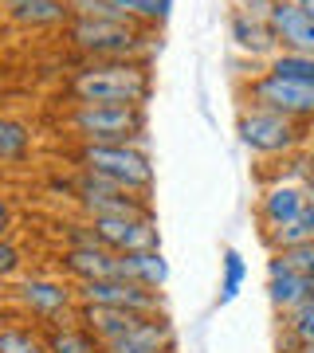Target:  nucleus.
<instances>
[{"mask_svg": "<svg viewBox=\"0 0 314 353\" xmlns=\"http://www.w3.org/2000/svg\"><path fill=\"white\" fill-rule=\"evenodd\" d=\"M153 90L150 67L141 59H95L79 67L67 79V94L83 102H102V106H146Z\"/></svg>", "mask_w": 314, "mask_h": 353, "instance_id": "obj_1", "label": "nucleus"}, {"mask_svg": "<svg viewBox=\"0 0 314 353\" xmlns=\"http://www.w3.org/2000/svg\"><path fill=\"white\" fill-rule=\"evenodd\" d=\"M146 141H114V145H83L75 153V161L83 165V173L106 176L114 185H122L130 192H146L153 185V165L141 153Z\"/></svg>", "mask_w": 314, "mask_h": 353, "instance_id": "obj_2", "label": "nucleus"}, {"mask_svg": "<svg viewBox=\"0 0 314 353\" xmlns=\"http://www.w3.org/2000/svg\"><path fill=\"white\" fill-rule=\"evenodd\" d=\"M67 126L87 145H114V141H146V106H102L83 102L67 114Z\"/></svg>", "mask_w": 314, "mask_h": 353, "instance_id": "obj_3", "label": "nucleus"}, {"mask_svg": "<svg viewBox=\"0 0 314 353\" xmlns=\"http://www.w3.org/2000/svg\"><path fill=\"white\" fill-rule=\"evenodd\" d=\"M67 39L95 59H134L150 51L146 28L134 20H71Z\"/></svg>", "mask_w": 314, "mask_h": 353, "instance_id": "obj_4", "label": "nucleus"}, {"mask_svg": "<svg viewBox=\"0 0 314 353\" xmlns=\"http://www.w3.org/2000/svg\"><path fill=\"white\" fill-rule=\"evenodd\" d=\"M236 134L259 157H287V153H299L306 145L302 122H291V118H283L275 110H255V106L239 114Z\"/></svg>", "mask_w": 314, "mask_h": 353, "instance_id": "obj_5", "label": "nucleus"}, {"mask_svg": "<svg viewBox=\"0 0 314 353\" xmlns=\"http://www.w3.org/2000/svg\"><path fill=\"white\" fill-rule=\"evenodd\" d=\"M71 192L75 201L87 208V216H153L150 204H146V192H130L122 185H114L106 176H95V173H79L71 181Z\"/></svg>", "mask_w": 314, "mask_h": 353, "instance_id": "obj_6", "label": "nucleus"}, {"mask_svg": "<svg viewBox=\"0 0 314 353\" xmlns=\"http://www.w3.org/2000/svg\"><path fill=\"white\" fill-rule=\"evenodd\" d=\"M248 99L255 110H275L291 122H314V87L306 83H287V79L259 71L248 83Z\"/></svg>", "mask_w": 314, "mask_h": 353, "instance_id": "obj_7", "label": "nucleus"}, {"mask_svg": "<svg viewBox=\"0 0 314 353\" xmlns=\"http://www.w3.org/2000/svg\"><path fill=\"white\" fill-rule=\"evenodd\" d=\"M90 232L114 255L161 252V236H157V220L153 216H95L90 220Z\"/></svg>", "mask_w": 314, "mask_h": 353, "instance_id": "obj_8", "label": "nucleus"}, {"mask_svg": "<svg viewBox=\"0 0 314 353\" xmlns=\"http://www.w3.org/2000/svg\"><path fill=\"white\" fill-rule=\"evenodd\" d=\"M79 303H95V306H118L130 314H146V318H161V294L150 287H141L134 279H95V283H79Z\"/></svg>", "mask_w": 314, "mask_h": 353, "instance_id": "obj_9", "label": "nucleus"}, {"mask_svg": "<svg viewBox=\"0 0 314 353\" xmlns=\"http://www.w3.org/2000/svg\"><path fill=\"white\" fill-rule=\"evenodd\" d=\"M306 204H311V192L302 189V185L275 181V185L259 196V220L267 224V232H275V228H287L291 220H299V216L306 212Z\"/></svg>", "mask_w": 314, "mask_h": 353, "instance_id": "obj_10", "label": "nucleus"}, {"mask_svg": "<svg viewBox=\"0 0 314 353\" xmlns=\"http://www.w3.org/2000/svg\"><path fill=\"white\" fill-rule=\"evenodd\" d=\"M228 36L251 59H275L279 51H283L275 39V28L267 24V20H251V16L236 12V8L228 12Z\"/></svg>", "mask_w": 314, "mask_h": 353, "instance_id": "obj_11", "label": "nucleus"}, {"mask_svg": "<svg viewBox=\"0 0 314 353\" xmlns=\"http://www.w3.org/2000/svg\"><path fill=\"white\" fill-rule=\"evenodd\" d=\"M75 290L55 283V279H24L20 283V303L39 318H63L71 306H75Z\"/></svg>", "mask_w": 314, "mask_h": 353, "instance_id": "obj_12", "label": "nucleus"}, {"mask_svg": "<svg viewBox=\"0 0 314 353\" xmlns=\"http://www.w3.org/2000/svg\"><path fill=\"white\" fill-rule=\"evenodd\" d=\"M271 28H275V39L283 51L314 55V16H306L299 4H275Z\"/></svg>", "mask_w": 314, "mask_h": 353, "instance_id": "obj_13", "label": "nucleus"}, {"mask_svg": "<svg viewBox=\"0 0 314 353\" xmlns=\"http://www.w3.org/2000/svg\"><path fill=\"white\" fill-rule=\"evenodd\" d=\"M63 271L75 275L79 283H95V279H118V255L106 252L102 243H79L63 252Z\"/></svg>", "mask_w": 314, "mask_h": 353, "instance_id": "obj_14", "label": "nucleus"}, {"mask_svg": "<svg viewBox=\"0 0 314 353\" xmlns=\"http://www.w3.org/2000/svg\"><path fill=\"white\" fill-rule=\"evenodd\" d=\"M141 318H146V314H130V310H118V306L79 303V322H83V330H90L102 345H106V341H114V338H126V334L141 322Z\"/></svg>", "mask_w": 314, "mask_h": 353, "instance_id": "obj_15", "label": "nucleus"}, {"mask_svg": "<svg viewBox=\"0 0 314 353\" xmlns=\"http://www.w3.org/2000/svg\"><path fill=\"white\" fill-rule=\"evenodd\" d=\"M8 20L24 28L71 24V4L67 0H8Z\"/></svg>", "mask_w": 314, "mask_h": 353, "instance_id": "obj_16", "label": "nucleus"}, {"mask_svg": "<svg viewBox=\"0 0 314 353\" xmlns=\"http://www.w3.org/2000/svg\"><path fill=\"white\" fill-rule=\"evenodd\" d=\"M118 279H134L141 287L161 290L169 279V263L161 259V252H126L118 255Z\"/></svg>", "mask_w": 314, "mask_h": 353, "instance_id": "obj_17", "label": "nucleus"}, {"mask_svg": "<svg viewBox=\"0 0 314 353\" xmlns=\"http://www.w3.org/2000/svg\"><path fill=\"white\" fill-rule=\"evenodd\" d=\"M267 294L275 303L279 314H287L302 303H314V275H295V271H279L267 279Z\"/></svg>", "mask_w": 314, "mask_h": 353, "instance_id": "obj_18", "label": "nucleus"}, {"mask_svg": "<svg viewBox=\"0 0 314 353\" xmlns=\"http://www.w3.org/2000/svg\"><path fill=\"white\" fill-rule=\"evenodd\" d=\"M283 350L314 353V303H302L283 314Z\"/></svg>", "mask_w": 314, "mask_h": 353, "instance_id": "obj_19", "label": "nucleus"}, {"mask_svg": "<svg viewBox=\"0 0 314 353\" xmlns=\"http://www.w3.org/2000/svg\"><path fill=\"white\" fill-rule=\"evenodd\" d=\"M48 353H102V341L83 326H55L43 334Z\"/></svg>", "mask_w": 314, "mask_h": 353, "instance_id": "obj_20", "label": "nucleus"}, {"mask_svg": "<svg viewBox=\"0 0 314 353\" xmlns=\"http://www.w3.org/2000/svg\"><path fill=\"white\" fill-rule=\"evenodd\" d=\"M264 71H267V75H275V79H287V83H306V87H314V55L279 51Z\"/></svg>", "mask_w": 314, "mask_h": 353, "instance_id": "obj_21", "label": "nucleus"}, {"mask_svg": "<svg viewBox=\"0 0 314 353\" xmlns=\"http://www.w3.org/2000/svg\"><path fill=\"white\" fill-rule=\"evenodd\" d=\"M267 243H271L275 252H287V248H299V243H314V201L306 204V212H302L299 220H291L287 228L267 232Z\"/></svg>", "mask_w": 314, "mask_h": 353, "instance_id": "obj_22", "label": "nucleus"}, {"mask_svg": "<svg viewBox=\"0 0 314 353\" xmlns=\"http://www.w3.org/2000/svg\"><path fill=\"white\" fill-rule=\"evenodd\" d=\"M32 150V130L16 118H0V161H24Z\"/></svg>", "mask_w": 314, "mask_h": 353, "instance_id": "obj_23", "label": "nucleus"}, {"mask_svg": "<svg viewBox=\"0 0 314 353\" xmlns=\"http://www.w3.org/2000/svg\"><path fill=\"white\" fill-rule=\"evenodd\" d=\"M279 271L314 275V243H299V248H287V252H271V259H267V275H279Z\"/></svg>", "mask_w": 314, "mask_h": 353, "instance_id": "obj_24", "label": "nucleus"}, {"mask_svg": "<svg viewBox=\"0 0 314 353\" xmlns=\"http://www.w3.org/2000/svg\"><path fill=\"white\" fill-rule=\"evenodd\" d=\"M110 4L118 12L141 20V24H161L169 16V8H173V0H110Z\"/></svg>", "mask_w": 314, "mask_h": 353, "instance_id": "obj_25", "label": "nucleus"}, {"mask_svg": "<svg viewBox=\"0 0 314 353\" xmlns=\"http://www.w3.org/2000/svg\"><path fill=\"white\" fill-rule=\"evenodd\" d=\"M244 275H248L244 255H239L236 248H228V252H224V283H220V306H228V303L239 294V287H244Z\"/></svg>", "mask_w": 314, "mask_h": 353, "instance_id": "obj_26", "label": "nucleus"}, {"mask_svg": "<svg viewBox=\"0 0 314 353\" xmlns=\"http://www.w3.org/2000/svg\"><path fill=\"white\" fill-rule=\"evenodd\" d=\"M0 353H48V350H43V338H36L32 330L8 326L0 330Z\"/></svg>", "mask_w": 314, "mask_h": 353, "instance_id": "obj_27", "label": "nucleus"}, {"mask_svg": "<svg viewBox=\"0 0 314 353\" xmlns=\"http://www.w3.org/2000/svg\"><path fill=\"white\" fill-rule=\"evenodd\" d=\"M279 0H232V8L244 16H251V20H267L271 24V12H275Z\"/></svg>", "mask_w": 314, "mask_h": 353, "instance_id": "obj_28", "label": "nucleus"}, {"mask_svg": "<svg viewBox=\"0 0 314 353\" xmlns=\"http://www.w3.org/2000/svg\"><path fill=\"white\" fill-rule=\"evenodd\" d=\"M20 248L16 243H8V240H0V279H8V275H16L20 271Z\"/></svg>", "mask_w": 314, "mask_h": 353, "instance_id": "obj_29", "label": "nucleus"}, {"mask_svg": "<svg viewBox=\"0 0 314 353\" xmlns=\"http://www.w3.org/2000/svg\"><path fill=\"white\" fill-rule=\"evenodd\" d=\"M8 224H12V212H8V201L0 196V240H4V232H8Z\"/></svg>", "mask_w": 314, "mask_h": 353, "instance_id": "obj_30", "label": "nucleus"}, {"mask_svg": "<svg viewBox=\"0 0 314 353\" xmlns=\"http://www.w3.org/2000/svg\"><path fill=\"white\" fill-rule=\"evenodd\" d=\"M295 4H299V8H302L306 16H314V0H295Z\"/></svg>", "mask_w": 314, "mask_h": 353, "instance_id": "obj_31", "label": "nucleus"}, {"mask_svg": "<svg viewBox=\"0 0 314 353\" xmlns=\"http://www.w3.org/2000/svg\"><path fill=\"white\" fill-rule=\"evenodd\" d=\"M306 153H314V130L306 134Z\"/></svg>", "mask_w": 314, "mask_h": 353, "instance_id": "obj_32", "label": "nucleus"}]
</instances>
